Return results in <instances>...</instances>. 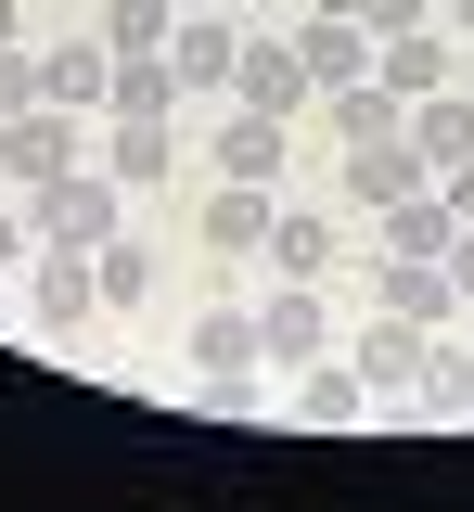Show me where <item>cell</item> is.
<instances>
[{
  "instance_id": "cell-5",
  "label": "cell",
  "mask_w": 474,
  "mask_h": 512,
  "mask_svg": "<svg viewBox=\"0 0 474 512\" xmlns=\"http://www.w3.org/2000/svg\"><path fill=\"white\" fill-rule=\"evenodd\" d=\"M449 64H462L449 26H398V39H372V77H385L398 103H436V90H449Z\"/></svg>"
},
{
  "instance_id": "cell-2",
  "label": "cell",
  "mask_w": 474,
  "mask_h": 512,
  "mask_svg": "<svg viewBox=\"0 0 474 512\" xmlns=\"http://www.w3.org/2000/svg\"><path fill=\"white\" fill-rule=\"evenodd\" d=\"M90 308H103V269H90L77 244H39V256H26V333H52V346H65Z\"/></svg>"
},
{
  "instance_id": "cell-18",
  "label": "cell",
  "mask_w": 474,
  "mask_h": 512,
  "mask_svg": "<svg viewBox=\"0 0 474 512\" xmlns=\"http://www.w3.org/2000/svg\"><path fill=\"white\" fill-rule=\"evenodd\" d=\"M372 231H385V256H449V231H462V218H449V192L423 180V192H410V205H385Z\"/></svg>"
},
{
  "instance_id": "cell-26",
  "label": "cell",
  "mask_w": 474,
  "mask_h": 512,
  "mask_svg": "<svg viewBox=\"0 0 474 512\" xmlns=\"http://www.w3.org/2000/svg\"><path fill=\"white\" fill-rule=\"evenodd\" d=\"M436 192H449V218L474 231V154H462V167H436Z\"/></svg>"
},
{
  "instance_id": "cell-12",
  "label": "cell",
  "mask_w": 474,
  "mask_h": 512,
  "mask_svg": "<svg viewBox=\"0 0 474 512\" xmlns=\"http://www.w3.org/2000/svg\"><path fill=\"white\" fill-rule=\"evenodd\" d=\"M295 423H308V436H346V423H372V384H359V359H321V372L295 384Z\"/></svg>"
},
{
  "instance_id": "cell-28",
  "label": "cell",
  "mask_w": 474,
  "mask_h": 512,
  "mask_svg": "<svg viewBox=\"0 0 474 512\" xmlns=\"http://www.w3.org/2000/svg\"><path fill=\"white\" fill-rule=\"evenodd\" d=\"M449 282H462V295H474V231H449Z\"/></svg>"
},
{
  "instance_id": "cell-30",
  "label": "cell",
  "mask_w": 474,
  "mask_h": 512,
  "mask_svg": "<svg viewBox=\"0 0 474 512\" xmlns=\"http://www.w3.org/2000/svg\"><path fill=\"white\" fill-rule=\"evenodd\" d=\"M0 52H13V0H0Z\"/></svg>"
},
{
  "instance_id": "cell-13",
  "label": "cell",
  "mask_w": 474,
  "mask_h": 512,
  "mask_svg": "<svg viewBox=\"0 0 474 512\" xmlns=\"http://www.w3.org/2000/svg\"><path fill=\"white\" fill-rule=\"evenodd\" d=\"M218 180H257V192H282V116L231 103V128H218Z\"/></svg>"
},
{
  "instance_id": "cell-17",
  "label": "cell",
  "mask_w": 474,
  "mask_h": 512,
  "mask_svg": "<svg viewBox=\"0 0 474 512\" xmlns=\"http://www.w3.org/2000/svg\"><path fill=\"white\" fill-rule=\"evenodd\" d=\"M334 218H321V205H282V218H270V269H282V282H321V269H334Z\"/></svg>"
},
{
  "instance_id": "cell-7",
  "label": "cell",
  "mask_w": 474,
  "mask_h": 512,
  "mask_svg": "<svg viewBox=\"0 0 474 512\" xmlns=\"http://www.w3.org/2000/svg\"><path fill=\"white\" fill-rule=\"evenodd\" d=\"M270 218H282V192H257V180H218V192H205V244H218V256H270Z\"/></svg>"
},
{
  "instance_id": "cell-19",
  "label": "cell",
  "mask_w": 474,
  "mask_h": 512,
  "mask_svg": "<svg viewBox=\"0 0 474 512\" xmlns=\"http://www.w3.org/2000/svg\"><path fill=\"white\" fill-rule=\"evenodd\" d=\"M410 154H423V167H462V154H474V90H436V103H410Z\"/></svg>"
},
{
  "instance_id": "cell-27",
  "label": "cell",
  "mask_w": 474,
  "mask_h": 512,
  "mask_svg": "<svg viewBox=\"0 0 474 512\" xmlns=\"http://www.w3.org/2000/svg\"><path fill=\"white\" fill-rule=\"evenodd\" d=\"M26 231H39V218H26V205H0V269H13V256H39Z\"/></svg>"
},
{
  "instance_id": "cell-6",
  "label": "cell",
  "mask_w": 474,
  "mask_h": 512,
  "mask_svg": "<svg viewBox=\"0 0 474 512\" xmlns=\"http://www.w3.org/2000/svg\"><path fill=\"white\" fill-rule=\"evenodd\" d=\"M321 77H308V52L295 39H244V64H231V103H257V116H295Z\"/></svg>"
},
{
  "instance_id": "cell-23",
  "label": "cell",
  "mask_w": 474,
  "mask_h": 512,
  "mask_svg": "<svg viewBox=\"0 0 474 512\" xmlns=\"http://www.w3.org/2000/svg\"><path fill=\"white\" fill-rule=\"evenodd\" d=\"M90 269H103V308H141V295H154V244H129V231L90 256Z\"/></svg>"
},
{
  "instance_id": "cell-1",
  "label": "cell",
  "mask_w": 474,
  "mask_h": 512,
  "mask_svg": "<svg viewBox=\"0 0 474 512\" xmlns=\"http://www.w3.org/2000/svg\"><path fill=\"white\" fill-rule=\"evenodd\" d=\"M26 218H39V244L103 256L116 231H129V180H116V167H65V180H39V192H26Z\"/></svg>"
},
{
  "instance_id": "cell-8",
  "label": "cell",
  "mask_w": 474,
  "mask_h": 512,
  "mask_svg": "<svg viewBox=\"0 0 474 512\" xmlns=\"http://www.w3.org/2000/svg\"><path fill=\"white\" fill-rule=\"evenodd\" d=\"M372 295H385V320H423V333H436V320L462 308V282H449V256H385V282H372Z\"/></svg>"
},
{
  "instance_id": "cell-20",
  "label": "cell",
  "mask_w": 474,
  "mask_h": 512,
  "mask_svg": "<svg viewBox=\"0 0 474 512\" xmlns=\"http://www.w3.org/2000/svg\"><path fill=\"white\" fill-rule=\"evenodd\" d=\"M270 346H257V308H205L193 320V372H257Z\"/></svg>"
},
{
  "instance_id": "cell-10",
  "label": "cell",
  "mask_w": 474,
  "mask_h": 512,
  "mask_svg": "<svg viewBox=\"0 0 474 512\" xmlns=\"http://www.w3.org/2000/svg\"><path fill=\"white\" fill-rule=\"evenodd\" d=\"M423 180H436V167H423L410 141H359V154H346V205H372V218H385V205H410Z\"/></svg>"
},
{
  "instance_id": "cell-31",
  "label": "cell",
  "mask_w": 474,
  "mask_h": 512,
  "mask_svg": "<svg viewBox=\"0 0 474 512\" xmlns=\"http://www.w3.org/2000/svg\"><path fill=\"white\" fill-rule=\"evenodd\" d=\"M449 359H462V372H474V346H449Z\"/></svg>"
},
{
  "instance_id": "cell-22",
  "label": "cell",
  "mask_w": 474,
  "mask_h": 512,
  "mask_svg": "<svg viewBox=\"0 0 474 512\" xmlns=\"http://www.w3.org/2000/svg\"><path fill=\"white\" fill-rule=\"evenodd\" d=\"M103 39L116 52H167L180 39V0H103Z\"/></svg>"
},
{
  "instance_id": "cell-11",
  "label": "cell",
  "mask_w": 474,
  "mask_h": 512,
  "mask_svg": "<svg viewBox=\"0 0 474 512\" xmlns=\"http://www.w3.org/2000/svg\"><path fill=\"white\" fill-rule=\"evenodd\" d=\"M257 346H270V359H321V346H334V308H321V282H282L270 308H257Z\"/></svg>"
},
{
  "instance_id": "cell-15",
  "label": "cell",
  "mask_w": 474,
  "mask_h": 512,
  "mask_svg": "<svg viewBox=\"0 0 474 512\" xmlns=\"http://www.w3.org/2000/svg\"><path fill=\"white\" fill-rule=\"evenodd\" d=\"M39 103H65V116H90V103H116V52H90V39H65V52H39Z\"/></svg>"
},
{
  "instance_id": "cell-29",
  "label": "cell",
  "mask_w": 474,
  "mask_h": 512,
  "mask_svg": "<svg viewBox=\"0 0 474 512\" xmlns=\"http://www.w3.org/2000/svg\"><path fill=\"white\" fill-rule=\"evenodd\" d=\"M436 26H449V39H474V0H436Z\"/></svg>"
},
{
  "instance_id": "cell-14",
  "label": "cell",
  "mask_w": 474,
  "mask_h": 512,
  "mask_svg": "<svg viewBox=\"0 0 474 512\" xmlns=\"http://www.w3.org/2000/svg\"><path fill=\"white\" fill-rule=\"evenodd\" d=\"M167 64H180V90H231V64H244V26H218V13H180Z\"/></svg>"
},
{
  "instance_id": "cell-32",
  "label": "cell",
  "mask_w": 474,
  "mask_h": 512,
  "mask_svg": "<svg viewBox=\"0 0 474 512\" xmlns=\"http://www.w3.org/2000/svg\"><path fill=\"white\" fill-rule=\"evenodd\" d=\"M180 13H205V0H180Z\"/></svg>"
},
{
  "instance_id": "cell-16",
  "label": "cell",
  "mask_w": 474,
  "mask_h": 512,
  "mask_svg": "<svg viewBox=\"0 0 474 512\" xmlns=\"http://www.w3.org/2000/svg\"><path fill=\"white\" fill-rule=\"evenodd\" d=\"M103 167L129 192H154L167 167H180V116H116V141H103Z\"/></svg>"
},
{
  "instance_id": "cell-9",
  "label": "cell",
  "mask_w": 474,
  "mask_h": 512,
  "mask_svg": "<svg viewBox=\"0 0 474 512\" xmlns=\"http://www.w3.org/2000/svg\"><path fill=\"white\" fill-rule=\"evenodd\" d=\"M295 52H308L321 90H359V77H372V26H359V13H308V26H295Z\"/></svg>"
},
{
  "instance_id": "cell-21",
  "label": "cell",
  "mask_w": 474,
  "mask_h": 512,
  "mask_svg": "<svg viewBox=\"0 0 474 512\" xmlns=\"http://www.w3.org/2000/svg\"><path fill=\"white\" fill-rule=\"evenodd\" d=\"M193 90H180V64L167 52H116V116H180Z\"/></svg>"
},
{
  "instance_id": "cell-25",
  "label": "cell",
  "mask_w": 474,
  "mask_h": 512,
  "mask_svg": "<svg viewBox=\"0 0 474 512\" xmlns=\"http://www.w3.org/2000/svg\"><path fill=\"white\" fill-rule=\"evenodd\" d=\"M359 26H372V39H398V26H436V0H359Z\"/></svg>"
},
{
  "instance_id": "cell-4",
  "label": "cell",
  "mask_w": 474,
  "mask_h": 512,
  "mask_svg": "<svg viewBox=\"0 0 474 512\" xmlns=\"http://www.w3.org/2000/svg\"><path fill=\"white\" fill-rule=\"evenodd\" d=\"M346 359H359V384H372V410H385V397H410V384L436 372V333H423V320H372V333H359Z\"/></svg>"
},
{
  "instance_id": "cell-3",
  "label": "cell",
  "mask_w": 474,
  "mask_h": 512,
  "mask_svg": "<svg viewBox=\"0 0 474 512\" xmlns=\"http://www.w3.org/2000/svg\"><path fill=\"white\" fill-rule=\"evenodd\" d=\"M0 167L39 192V180H65V167H90V141H77V116H65V103H26V116L0 128Z\"/></svg>"
},
{
  "instance_id": "cell-24",
  "label": "cell",
  "mask_w": 474,
  "mask_h": 512,
  "mask_svg": "<svg viewBox=\"0 0 474 512\" xmlns=\"http://www.w3.org/2000/svg\"><path fill=\"white\" fill-rule=\"evenodd\" d=\"M26 103H39V52H0V128L26 116Z\"/></svg>"
}]
</instances>
